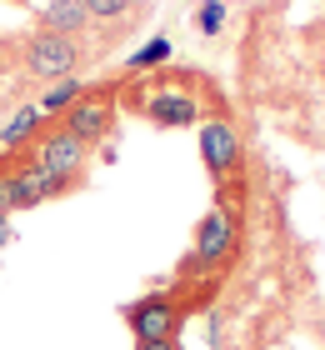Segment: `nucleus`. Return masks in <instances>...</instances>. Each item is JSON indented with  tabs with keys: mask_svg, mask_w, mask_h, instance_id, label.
Returning <instances> with one entry per match:
<instances>
[{
	"mask_svg": "<svg viewBox=\"0 0 325 350\" xmlns=\"http://www.w3.org/2000/svg\"><path fill=\"white\" fill-rule=\"evenodd\" d=\"M36 165L80 180V175H86V165H90V146H86V140H75V135H65L60 125H55V131L36 146Z\"/></svg>",
	"mask_w": 325,
	"mask_h": 350,
	"instance_id": "0eeeda50",
	"label": "nucleus"
},
{
	"mask_svg": "<svg viewBox=\"0 0 325 350\" xmlns=\"http://www.w3.org/2000/svg\"><path fill=\"white\" fill-rule=\"evenodd\" d=\"M135 350H175V340H135Z\"/></svg>",
	"mask_w": 325,
	"mask_h": 350,
	"instance_id": "2eb2a0df",
	"label": "nucleus"
},
{
	"mask_svg": "<svg viewBox=\"0 0 325 350\" xmlns=\"http://www.w3.org/2000/svg\"><path fill=\"white\" fill-rule=\"evenodd\" d=\"M311 40H320V45H325V21H320V25L311 30Z\"/></svg>",
	"mask_w": 325,
	"mask_h": 350,
	"instance_id": "f3484780",
	"label": "nucleus"
},
{
	"mask_svg": "<svg viewBox=\"0 0 325 350\" xmlns=\"http://www.w3.org/2000/svg\"><path fill=\"white\" fill-rule=\"evenodd\" d=\"M125 325L135 330V340H175L181 310H175V300H166V295H145L125 310Z\"/></svg>",
	"mask_w": 325,
	"mask_h": 350,
	"instance_id": "39448f33",
	"label": "nucleus"
},
{
	"mask_svg": "<svg viewBox=\"0 0 325 350\" xmlns=\"http://www.w3.org/2000/svg\"><path fill=\"white\" fill-rule=\"evenodd\" d=\"M235 241H240V230H235L231 211L216 205V211L195 226V265H225L235 256Z\"/></svg>",
	"mask_w": 325,
	"mask_h": 350,
	"instance_id": "20e7f679",
	"label": "nucleus"
},
{
	"mask_svg": "<svg viewBox=\"0 0 325 350\" xmlns=\"http://www.w3.org/2000/svg\"><path fill=\"white\" fill-rule=\"evenodd\" d=\"M80 66V40H65V36H36L25 40V70L30 75H45V81H65V75H75Z\"/></svg>",
	"mask_w": 325,
	"mask_h": 350,
	"instance_id": "f257e3e1",
	"label": "nucleus"
},
{
	"mask_svg": "<svg viewBox=\"0 0 325 350\" xmlns=\"http://www.w3.org/2000/svg\"><path fill=\"white\" fill-rule=\"evenodd\" d=\"M75 100H86V85H80V75H65V81H55L51 90H45L40 110H45V116H55V110L65 116V110H70Z\"/></svg>",
	"mask_w": 325,
	"mask_h": 350,
	"instance_id": "9d476101",
	"label": "nucleus"
},
{
	"mask_svg": "<svg viewBox=\"0 0 325 350\" xmlns=\"http://www.w3.org/2000/svg\"><path fill=\"white\" fill-rule=\"evenodd\" d=\"M220 25H225V0H205V5L195 10V30H200V36H216Z\"/></svg>",
	"mask_w": 325,
	"mask_h": 350,
	"instance_id": "ddd939ff",
	"label": "nucleus"
},
{
	"mask_svg": "<svg viewBox=\"0 0 325 350\" xmlns=\"http://www.w3.org/2000/svg\"><path fill=\"white\" fill-rule=\"evenodd\" d=\"M145 116L166 131H181V125H200V100H190L181 90H160L155 100H145Z\"/></svg>",
	"mask_w": 325,
	"mask_h": 350,
	"instance_id": "1a4fd4ad",
	"label": "nucleus"
},
{
	"mask_svg": "<svg viewBox=\"0 0 325 350\" xmlns=\"http://www.w3.org/2000/svg\"><path fill=\"white\" fill-rule=\"evenodd\" d=\"M10 175V205L15 211H30V205H45L55 196H70V190L80 180H70V175H55V170H40L36 161L21 165V170H5Z\"/></svg>",
	"mask_w": 325,
	"mask_h": 350,
	"instance_id": "f03ea898",
	"label": "nucleus"
},
{
	"mask_svg": "<svg viewBox=\"0 0 325 350\" xmlns=\"http://www.w3.org/2000/svg\"><path fill=\"white\" fill-rule=\"evenodd\" d=\"M170 51H175V45H170L166 36H160V40H151V45H145L140 55H130V66H135V70H145V66H155V60H170Z\"/></svg>",
	"mask_w": 325,
	"mask_h": 350,
	"instance_id": "4468645a",
	"label": "nucleus"
},
{
	"mask_svg": "<svg viewBox=\"0 0 325 350\" xmlns=\"http://www.w3.org/2000/svg\"><path fill=\"white\" fill-rule=\"evenodd\" d=\"M86 5V15L90 21H120V15H130V10H140V0H80Z\"/></svg>",
	"mask_w": 325,
	"mask_h": 350,
	"instance_id": "9b49d317",
	"label": "nucleus"
},
{
	"mask_svg": "<svg viewBox=\"0 0 325 350\" xmlns=\"http://www.w3.org/2000/svg\"><path fill=\"white\" fill-rule=\"evenodd\" d=\"M40 116H45L40 105H21V116H15L5 131H0V135H5V146H21V140H30V131H36V120H40Z\"/></svg>",
	"mask_w": 325,
	"mask_h": 350,
	"instance_id": "f8f14e48",
	"label": "nucleus"
},
{
	"mask_svg": "<svg viewBox=\"0 0 325 350\" xmlns=\"http://www.w3.org/2000/svg\"><path fill=\"white\" fill-rule=\"evenodd\" d=\"M110 125H116V105H110L105 95H90V90H86V100H75V105L60 116V131L75 135V140H86V146L105 140Z\"/></svg>",
	"mask_w": 325,
	"mask_h": 350,
	"instance_id": "423d86ee",
	"label": "nucleus"
},
{
	"mask_svg": "<svg viewBox=\"0 0 325 350\" xmlns=\"http://www.w3.org/2000/svg\"><path fill=\"white\" fill-rule=\"evenodd\" d=\"M36 25L45 30V36H65V40H80L90 30V15L80 0H51V5L36 10Z\"/></svg>",
	"mask_w": 325,
	"mask_h": 350,
	"instance_id": "6e6552de",
	"label": "nucleus"
},
{
	"mask_svg": "<svg viewBox=\"0 0 325 350\" xmlns=\"http://www.w3.org/2000/svg\"><path fill=\"white\" fill-rule=\"evenodd\" d=\"M200 131V165L210 170V180H225V175L240 170V135L231 120H200L195 125Z\"/></svg>",
	"mask_w": 325,
	"mask_h": 350,
	"instance_id": "7ed1b4c3",
	"label": "nucleus"
},
{
	"mask_svg": "<svg viewBox=\"0 0 325 350\" xmlns=\"http://www.w3.org/2000/svg\"><path fill=\"white\" fill-rule=\"evenodd\" d=\"M5 241H10V220L0 215V245H5Z\"/></svg>",
	"mask_w": 325,
	"mask_h": 350,
	"instance_id": "dca6fc26",
	"label": "nucleus"
}]
</instances>
